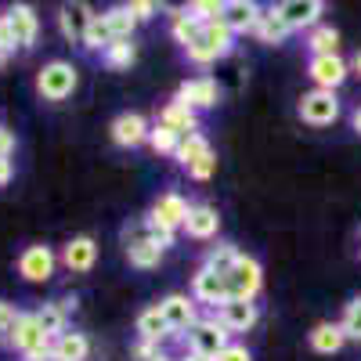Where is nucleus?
I'll use <instances>...</instances> for the list:
<instances>
[{"instance_id":"f257e3e1","label":"nucleus","mask_w":361,"mask_h":361,"mask_svg":"<svg viewBox=\"0 0 361 361\" xmlns=\"http://www.w3.org/2000/svg\"><path fill=\"white\" fill-rule=\"evenodd\" d=\"M231 51H235V33H231L224 22H209V25H202V29H199V37L185 47L188 62H195V66H214L217 58H228Z\"/></svg>"},{"instance_id":"f03ea898","label":"nucleus","mask_w":361,"mask_h":361,"mask_svg":"<svg viewBox=\"0 0 361 361\" xmlns=\"http://www.w3.org/2000/svg\"><path fill=\"white\" fill-rule=\"evenodd\" d=\"M4 343L11 347V350H18L22 354V361H51V340L44 336V329H40V322H37V311L33 314H18V322H15V329L4 336Z\"/></svg>"},{"instance_id":"7ed1b4c3","label":"nucleus","mask_w":361,"mask_h":361,"mask_svg":"<svg viewBox=\"0 0 361 361\" xmlns=\"http://www.w3.org/2000/svg\"><path fill=\"white\" fill-rule=\"evenodd\" d=\"M80 83V73L73 62H62V58H54V62H47L40 73H37V90H40V98L47 102H66L73 98V90Z\"/></svg>"},{"instance_id":"20e7f679","label":"nucleus","mask_w":361,"mask_h":361,"mask_svg":"<svg viewBox=\"0 0 361 361\" xmlns=\"http://www.w3.org/2000/svg\"><path fill=\"white\" fill-rule=\"evenodd\" d=\"M4 29H8L11 51H33L37 37H40V18L29 4H11V11L4 15Z\"/></svg>"},{"instance_id":"39448f33","label":"nucleus","mask_w":361,"mask_h":361,"mask_svg":"<svg viewBox=\"0 0 361 361\" xmlns=\"http://www.w3.org/2000/svg\"><path fill=\"white\" fill-rule=\"evenodd\" d=\"M296 112H300V119L304 123H311V127H333L336 119H340V98H336V90H307L304 98H300V105H296Z\"/></svg>"},{"instance_id":"423d86ee","label":"nucleus","mask_w":361,"mask_h":361,"mask_svg":"<svg viewBox=\"0 0 361 361\" xmlns=\"http://www.w3.org/2000/svg\"><path fill=\"white\" fill-rule=\"evenodd\" d=\"M185 340H188V350H192V354L217 357V354L231 343V333H228L217 318H199L188 333H185Z\"/></svg>"},{"instance_id":"0eeeda50","label":"nucleus","mask_w":361,"mask_h":361,"mask_svg":"<svg viewBox=\"0 0 361 361\" xmlns=\"http://www.w3.org/2000/svg\"><path fill=\"white\" fill-rule=\"evenodd\" d=\"M224 282H228V300H257V293L264 286V267H260L257 257L243 253Z\"/></svg>"},{"instance_id":"6e6552de","label":"nucleus","mask_w":361,"mask_h":361,"mask_svg":"<svg viewBox=\"0 0 361 361\" xmlns=\"http://www.w3.org/2000/svg\"><path fill=\"white\" fill-rule=\"evenodd\" d=\"M188 202L180 199L177 192H166V195H159L156 202H152V209H148V224H152L156 231H166V235H173L177 228H185V221H188Z\"/></svg>"},{"instance_id":"1a4fd4ad","label":"nucleus","mask_w":361,"mask_h":361,"mask_svg":"<svg viewBox=\"0 0 361 361\" xmlns=\"http://www.w3.org/2000/svg\"><path fill=\"white\" fill-rule=\"evenodd\" d=\"M307 76L314 80L318 90H340L343 80L350 76V66L343 62V54H318L307 62Z\"/></svg>"},{"instance_id":"9d476101","label":"nucleus","mask_w":361,"mask_h":361,"mask_svg":"<svg viewBox=\"0 0 361 361\" xmlns=\"http://www.w3.org/2000/svg\"><path fill=\"white\" fill-rule=\"evenodd\" d=\"M177 102H185L188 109H217L221 102V83L214 76H195V80H185L177 87Z\"/></svg>"},{"instance_id":"9b49d317","label":"nucleus","mask_w":361,"mask_h":361,"mask_svg":"<svg viewBox=\"0 0 361 361\" xmlns=\"http://www.w3.org/2000/svg\"><path fill=\"white\" fill-rule=\"evenodd\" d=\"M275 11L282 15V22L293 29V33H296V29H307V33H311L314 25H322L325 4H322V0H286V4H275Z\"/></svg>"},{"instance_id":"f8f14e48","label":"nucleus","mask_w":361,"mask_h":361,"mask_svg":"<svg viewBox=\"0 0 361 361\" xmlns=\"http://www.w3.org/2000/svg\"><path fill=\"white\" fill-rule=\"evenodd\" d=\"M54 264H58V257L51 246H25L18 257V275L25 282H47L54 275Z\"/></svg>"},{"instance_id":"ddd939ff","label":"nucleus","mask_w":361,"mask_h":361,"mask_svg":"<svg viewBox=\"0 0 361 361\" xmlns=\"http://www.w3.org/2000/svg\"><path fill=\"white\" fill-rule=\"evenodd\" d=\"M159 311L170 325V333H188V329L199 322L195 314V300L188 293H170L166 300H159Z\"/></svg>"},{"instance_id":"4468645a","label":"nucleus","mask_w":361,"mask_h":361,"mask_svg":"<svg viewBox=\"0 0 361 361\" xmlns=\"http://www.w3.org/2000/svg\"><path fill=\"white\" fill-rule=\"evenodd\" d=\"M260 311L253 300H224V304L217 307V322L228 329V333H250V329L257 325Z\"/></svg>"},{"instance_id":"2eb2a0df","label":"nucleus","mask_w":361,"mask_h":361,"mask_svg":"<svg viewBox=\"0 0 361 361\" xmlns=\"http://www.w3.org/2000/svg\"><path fill=\"white\" fill-rule=\"evenodd\" d=\"M148 119L141 116V112H119L116 119H112V141L119 145V148H137V145H145L148 141Z\"/></svg>"},{"instance_id":"dca6fc26","label":"nucleus","mask_w":361,"mask_h":361,"mask_svg":"<svg viewBox=\"0 0 361 361\" xmlns=\"http://www.w3.org/2000/svg\"><path fill=\"white\" fill-rule=\"evenodd\" d=\"M195 304H209V307H221L228 300V282L221 275H214L209 267H199L192 275V293H188Z\"/></svg>"},{"instance_id":"f3484780","label":"nucleus","mask_w":361,"mask_h":361,"mask_svg":"<svg viewBox=\"0 0 361 361\" xmlns=\"http://www.w3.org/2000/svg\"><path fill=\"white\" fill-rule=\"evenodd\" d=\"M90 18H94V11H90L87 4H62V8H58V29H62V37L69 44H80V47L87 40Z\"/></svg>"},{"instance_id":"a211bd4d","label":"nucleus","mask_w":361,"mask_h":361,"mask_svg":"<svg viewBox=\"0 0 361 361\" xmlns=\"http://www.w3.org/2000/svg\"><path fill=\"white\" fill-rule=\"evenodd\" d=\"M260 4H253V0H231V4H224V15L221 22L231 29L235 37H243V33H253L257 29V18H260Z\"/></svg>"},{"instance_id":"6ab92c4d","label":"nucleus","mask_w":361,"mask_h":361,"mask_svg":"<svg viewBox=\"0 0 361 361\" xmlns=\"http://www.w3.org/2000/svg\"><path fill=\"white\" fill-rule=\"evenodd\" d=\"M159 123L163 127H170L173 134H180V137H188V134H199V112L195 109H188L185 102H166L163 105V112H159Z\"/></svg>"},{"instance_id":"aec40b11","label":"nucleus","mask_w":361,"mask_h":361,"mask_svg":"<svg viewBox=\"0 0 361 361\" xmlns=\"http://www.w3.org/2000/svg\"><path fill=\"white\" fill-rule=\"evenodd\" d=\"M94 260H98V243L90 235H76L73 243H66V250H62V264L69 271H76V275L90 271V267H94Z\"/></svg>"},{"instance_id":"412c9836","label":"nucleus","mask_w":361,"mask_h":361,"mask_svg":"<svg viewBox=\"0 0 361 361\" xmlns=\"http://www.w3.org/2000/svg\"><path fill=\"white\" fill-rule=\"evenodd\" d=\"M217 228H221V214H217V206H209V202H199V206H192L188 209V221H185V231H188V238H214L217 235Z\"/></svg>"},{"instance_id":"4be33fe9","label":"nucleus","mask_w":361,"mask_h":361,"mask_svg":"<svg viewBox=\"0 0 361 361\" xmlns=\"http://www.w3.org/2000/svg\"><path fill=\"white\" fill-rule=\"evenodd\" d=\"M87 354H90V340L83 333H73V329L51 340V361H87Z\"/></svg>"},{"instance_id":"5701e85b","label":"nucleus","mask_w":361,"mask_h":361,"mask_svg":"<svg viewBox=\"0 0 361 361\" xmlns=\"http://www.w3.org/2000/svg\"><path fill=\"white\" fill-rule=\"evenodd\" d=\"M307 340H311V350H314V354H336V350H343V343H347L340 322H318V325L311 329Z\"/></svg>"},{"instance_id":"b1692460","label":"nucleus","mask_w":361,"mask_h":361,"mask_svg":"<svg viewBox=\"0 0 361 361\" xmlns=\"http://www.w3.org/2000/svg\"><path fill=\"white\" fill-rule=\"evenodd\" d=\"M137 336L148 340V343H163L166 336H173L170 325H166V318H163V311H159V304L145 307V311L137 314Z\"/></svg>"},{"instance_id":"393cba45","label":"nucleus","mask_w":361,"mask_h":361,"mask_svg":"<svg viewBox=\"0 0 361 361\" xmlns=\"http://www.w3.org/2000/svg\"><path fill=\"white\" fill-rule=\"evenodd\" d=\"M289 33H293V29L282 22V15H279L275 8H264V11H260L257 29H253V37H257L260 44H282Z\"/></svg>"},{"instance_id":"a878e982","label":"nucleus","mask_w":361,"mask_h":361,"mask_svg":"<svg viewBox=\"0 0 361 361\" xmlns=\"http://www.w3.org/2000/svg\"><path fill=\"white\" fill-rule=\"evenodd\" d=\"M214 148H209V141H206V134H188V137H180V145H177V152H173V159L185 166V170H192L199 159H206Z\"/></svg>"},{"instance_id":"bb28decb","label":"nucleus","mask_w":361,"mask_h":361,"mask_svg":"<svg viewBox=\"0 0 361 361\" xmlns=\"http://www.w3.org/2000/svg\"><path fill=\"white\" fill-rule=\"evenodd\" d=\"M102 18H105V29H109V40L112 44L116 40H130L134 29H137V18L127 11V4L123 8H112V11H102Z\"/></svg>"},{"instance_id":"cd10ccee","label":"nucleus","mask_w":361,"mask_h":361,"mask_svg":"<svg viewBox=\"0 0 361 361\" xmlns=\"http://www.w3.org/2000/svg\"><path fill=\"white\" fill-rule=\"evenodd\" d=\"M238 257H243V253H238V250H235L231 243H217L214 250L206 253V264H202V267H209V271H214V275L228 279V275H231V267L238 264Z\"/></svg>"},{"instance_id":"c85d7f7f","label":"nucleus","mask_w":361,"mask_h":361,"mask_svg":"<svg viewBox=\"0 0 361 361\" xmlns=\"http://www.w3.org/2000/svg\"><path fill=\"white\" fill-rule=\"evenodd\" d=\"M307 47H311V58H318V54H340V33L333 25H314L307 33Z\"/></svg>"},{"instance_id":"c756f323","label":"nucleus","mask_w":361,"mask_h":361,"mask_svg":"<svg viewBox=\"0 0 361 361\" xmlns=\"http://www.w3.org/2000/svg\"><path fill=\"white\" fill-rule=\"evenodd\" d=\"M102 62H105L109 69H130V66L137 62L134 40H116V44H109V47L102 51Z\"/></svg>"},{"instance_id":"7c9ffc66","label":"nucleus","mask_w":361,"mask_h":361,"mask_svg":"<svg viewBox=\"0 0 361 361\" xmlns=\"http://www.w3.org/2000/svg\"><path fill=\"white\" fill-rule=\"evenodd\" d=\"M66 307L62 304H44L40 311H37V322H40V329H44V336L47 340H54V336H62L66 333Z\"/></svg>"},{"instance_id":"2f4dec72","label":"nucleus","mask_w":361,"mask_h":361,"mask_svg":"<svg viewBox=\"0 0 361 361\" xmlns=\"http://www.w3.org/2000/svg\"><path fill=\"white\" fill-rule=\"evenodd\" d=\"M199 29H202V22H195L188 11H177V15L170 18V33H173V40H177L180 47H188V44L199 37Z\"/></svg>"},{"instance_id":"473e14b6","label":"nucleus","mask_w":361,"mask_h":361,"mask_svg":"<svg viewBox=\"0 0 361 361\" xmlns=\"http://www.w3.org/2000/svg\"><path fill=\"white\" fill-rule=\"evenodd\" d=\"M148 145H152V152H159V156H173L177 145H180V134H173L170 127L156 123L152 130H148Z\"/></svg>"},{"instance_id":"72a5a7b5","label":"nucleus","mask_w":361,"mask_h":361,"mask_svg":"<svg viewBox=\"0 0 361 361\" xmlns=\"http://www.w3.org/2000/svg\"><path fill=\"white\" fill-rule=\"evenodd\" d=\"M185 11H188L195 22L209 25V22H221V15H224V4H221V0H195V4H188Z\"/></svg>"},{"instance_id":"f704fd0d","label":"nucleus","mask_w":361,"mask_h":361,"mask_svg":"<svg viewBox=\"0 0 361 361\" xmlns=\"http://www.w3.org/2000/svg\"><path fill=\"white\" fill-rule=\"evenodd\" d=\"M340 329H343V336H347V340H361V296H354L350 304L343 307Z\"/></svg>"},{"instance_id":"c9c22d12","label":"nucleus","mask_w":361,"mask_h":361,"mask_svg":"<svg viewBox=\"0 0 361 361\" xmlns=\"http://www.w3.org/2000/svg\"><path fill=\"white\" fill-rule=\"evenodd\" d=\"M127 260H130L134 267L148 271V267H159L163 250H159V246H134V250H127Z\"/></svg>"},{"instance_id":"e433bc0d","label":"nucleus","mask_w":361,"mask_h":361,"mask_svg":"<svg viewBox=\"0 0 361 361\" xmlns=\"http://www.w3.org/2000/svg\"><path fill=\"white\" fill-rule=\"evenodd\" d=\"M18 307L15 304H8V300H0V336H8L11 329H15V322H18Z\"/></svg>"},{"instance_id":"4c0bfd02","label":"nucleus","mask_w":361,"mask_h":361,"mask_svg":"<svg viewBox=\"0 0 361 361\" xmlns=\"http://www.w3.org/2000/svg\"><path fill=\"white\" fill-rule=\"evenodd\" d=\"M214 170H217V156L209 152L206 159H199V163L188 170V177H195V180H209V177H214Z\"/></svg>"},{"instance_id":"58836bf2","label":"nucleus","mask_w":361,"mask_h":361,"mask_svg":"<svg viewBox=\"0 0 361 361\" xmlns=\"http://www.w3.org/2000/svg\"><path fill=\"white\" fill-rule=\"evenodd\" d=\"M214 361H253V354H250L243 343H228V347H224Z\"/></svg>"},{"instance_id":"ea45409f","label":"nucleus","mask_w":361,"mask_h":361,"mask_svg":"<svg viewBox=\"0 0 361 361\" xmlns=\"http://www.w3.org/2000/svg\"><path fill=\"white\" fill-rule=\"evenodd\" d=\"M127 11L137 18V25L141 22H148V18H152L156 15V4H152V0H134V4H127Z\"/></svg>"},{"instance_id":"a19ab883","label":"nucleus","mask_w":361,"mask_h":361,"mask_svg":"<svg viewBox=\"0 0 361 361\" xmlns=\"http://www.w3.org/2000/svg\"><path fill=\"white\" fill-rule=\"evenodd\" d=\"M15 145H18L15 130H11V127H0V159H11V152H15Z\"/></svg>"},{"instance_id":"79ce46f5","label":"nucleus","mask_w":361,"mask_h":361,"mask_svg":"<svg viewBox=\"0 0 361 361\" xmlns=\"http://www.w3.org/2000/svg\"><path fill=\"white\" fill-rule=\"evenodd\" d=\"M134 354H137L141 361H152V357H156V354H163V350H159V343H148V340H141Z\"/></svg>"},{"instance_id":"37998d69","label":"nucleus","mask_w":361,"mask_h":361,"mask_svg":"<svg viewBox=\"0 0 361 361\" xmlns=\"http://www.w3.org/2000/svg\"><path fill=\"white\" fill-rule=\"evenodd\" d=\"M11 177H15V166H11V159H0V188H4V185H11Z\"/></svg>"},{"instance_id":"c03bdc74","label":"nucleus","mask_w":361,"mask_h":361,"mask_svg":"<svg viewBox=\"0 0 361 361\" xmlns=\"http://www.w3.org/2000/svg\"><path fill=\"white\" fill-rule=\"evenodd\" d=\"M0 51H11V47H8V29H4V15H0Z\"/></svg>"},{"instance_id":"a18cd8bd","label":"nucleus","mask_w":361,"mask_h":361,"mask_svg":"<svg viewBox=\"0 0 361 361\" xmlns=\"http://www.w3.org/2000/svg\"><path fill=\"white\" fill-rule=\"evenodd\" d=\"M350 127H354V134H361V105H357L354 116H350Z\"/></svg>"},{"instance_id":"49530a36","label":"nucleus","mask_w":361,"mask_h":361,"mask_svg":"<svg viewBox=\"0 0 361 361\" xmlns=\"http://www.w3.org/2000/svg\"><path fill=\"white\" fill-rule=\"evenodd\" d=\"M350 69H354V76H361V51L350 58Z\"/></svg>"},{"instance_id":"de8ad7c7","label":"nucleus","mask_w":361,"mask_h":361,"mask_svg":"<svg viewBox=\"0 0 361 361\" xmlns=\"http://www.w3.org/2000/svg\"><path fill=\"white\" fill-rule=\"evenodd\" d=\"M180 361H214V357H202V354H192V350H188V354L180 357Z\"/></svg>"},{"instance_id":"09e8293b","label":"nucleus","mask_w":361,"mask_h":361,"mask_svg":"<svg viewBox=\"0 0 361 361\" xmlns=\"http://www.w3.org/2000/svg\"><path fill=\"white\" fill-rule=\"evenodd\" d=\"M152 361H177V357H170V354H156Z\"/></svg>"},{"instance_id":"8fccbe9b","label":"nucleus","mask_w":361,"mask_h":361,"mask_svg":"<svg viewBox=\"0 0 361 361\" xmlns=\"http://www.w3.org/2000/svg\"><path fill=\"white\" fill-rule=\"evenodd\" d=\"M8 54H11V51H0V66H4V62H8Z\"/></svg>"}]
</instances>
